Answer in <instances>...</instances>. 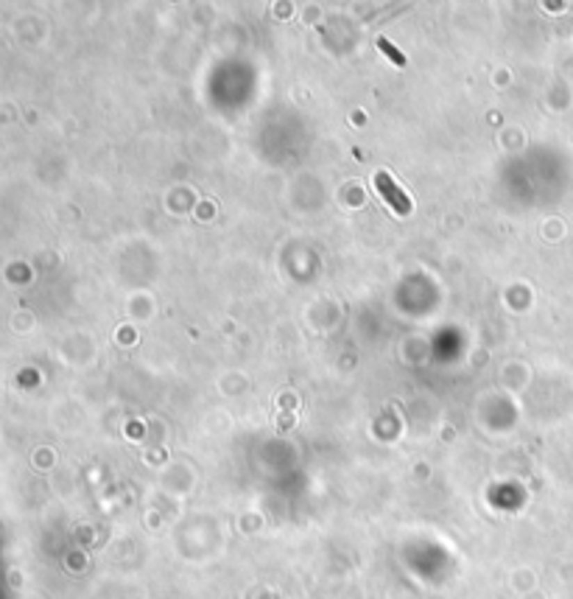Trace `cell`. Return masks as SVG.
<instances>
[{
	"label": "cell",
	"mask_w": 573,
	"mask_h": 599,
	"mask_svg": "<svg viewBox=\"0 0 573 599\" xmlns=\"http://www.w3.org/2000/svg\"><path fill=\"white\" fill-rule=\"evenodd\" d=\"M375 185H378V191L383 193V199L392 205L394 213H400V216H408V213H411V199L403 193L400 185H394V179H392L386 171H378V174H375Z\"/></svg>",
	"instance_id": "1"
},
{
	"label": "cell",
	"mask_w": 573,
	"mask_h": 599,
	"mask_svg": "<svg viewBox=\"0 0 573 599\" xmlns=\"http://www.w3.org/2000/svg\"><path fill=\"white\" fill-rule=\"evenodd\" d=\"M378 48H380V51H383V54H386V56H389V59H392L394 65H400V67L405 65V56H403V54H400V51H397V48H394V45L389 42V40L378 37Z\"/></svg>",
	"instance_id": "2"
}]
</instances>
